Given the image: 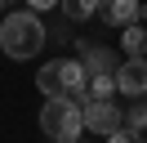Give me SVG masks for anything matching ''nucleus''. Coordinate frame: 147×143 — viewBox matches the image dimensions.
Instances as JSON below:
<instances>
[{
	"label": "nucleus",
	"instance_id": "obj_1",
	"mask_svg": "<svg viewBox=\"0 0 147 143\" xmlns=\"http://www.w3.org/2000/svg\"><path fill=\"white\" fill-rule=\"evenodd\" d=\"M36 89L45 98H71V103H85V98H89V72H85L80 58H49L45 67L36 72Z\"/></svg>",
	"mask_w": 147,
	"mask_h": 143
},
{
	"label": "nucleus",
	"instance_id": "obj_2",
	"mask_svg": "<svg viewBox=\"0 0 147 143\" xmlns=\"http://www.w3.org/2000/svg\"><path fill=\"white\" fill-rule=\"evenodd\" d=\"M45 40H49V31L40 22V14H31V9H13L0 18V49L9 58H36L45 49Z\"/></svg>",
	"mask_w": 147,
	"mask_h": 143
},
{
	"label": "nucleus",
	"instance_id": "obj_3",
	"mask_svg": "<svg viewBox=\"0 0 147 143\" xmlns=\"http://www.w3.org/2000/svg\"><path fill=\"white\" fill-rule=\"evenodd\" d=\"M40 130L54 143H80V134H85L80 103H71V98H45V107H40Z\"/></svg>",
	"mask_w": 147,
	"mask_h": 143
},
{
	"label": "nucleus",
	"instance_id": "obj_4",
	"mask_svg": "<svg viewBox=\"0 0 147 143\" xmlns=\"http://www.w3.org/2000/svg\"><path fill=\"white\" fill-rule=\"evenodd\" d=\"M80 112H85V130L102 134V139H111V134L125 130V107H116V98H111V103H94V98H85Z\"/></svg>",
	"mask_w": 147,
	"mask_h": 143
},
{
	"label": "nucleus",
	"instance_id": "obj_5",
	"mask_svg": "<svg viewBox=\"0 0 147 143\" xmlns=\"http://www.w3.org/2000/svg\"><path fill=\"white\" fill-rule=\"evenodd\" d=\"M116 89L125 98H134V103L147 98V58H125L116 67Z\"/></svg>",
	"mask_w": 147,
	"mask_h": 143
},
{
	"label": "nucleus",
	"instance_id": "obj_6",
	"mask_svg": "<svg viewBox=\"0 0 147 143\" xmlns=\"http://www.w3.org/2000/svg\"><path fill=\"white\" fill-rule=\"evenodd\" d=\"M138 9H143V5H134V0H111V5H102L98 14H102V22H111V27L125 31V27L138 22Z\"/></svg>",
	"mask_w": 147,
	"mask_h": 143
},
{
	"label": "nucleus",
	"instance_id": "obj_7",
	"mask_svg": "<svg viewBox=\"0 0 147 143\" xmlns=\"http://www.w3.org/2000/svg\"><path fill=\"white\" fill-rule=\"evenodd\" d=\"M120 49H125V58H147V27L134 22L120 31Z\"/></svg>",
	"mask_w": 147,
	"mask_h": 143
},
{
	"label": "nucleus",
	"instance_id": "obj_8",
	"mask_svg": "<svg viewBox=\"0 0 147 143\" xmlns=\"http://www.w3.org/2000/svg\"><path fill=\"white\" fill-rule=\"evenodd\" d=\"M89 98L94 103H111L116 98V76H89Z\"/></svg>",
	"mask_w": 147,
	"mask_h": 143
},
{
	"label": "nucleus",
	"instance_id": "obj_9",
	"mask_svg": "<svg viewBox=\"0 0 147 143\" xmlns=\"http://www.w3.org/2000/svg\"><path fill=\"white\" fill-rule=\"evenodd\" d=\"M125 130H134V134L147 139V98H138L134 107H125Z\"/></svg>",
	"mask_w": 147,
	"mask_h": 143
},
{
	"label": "nucleus",
	"instance_id": "obj_10",
	"mask_svg": "<svg viewBox=\"0 0 147 143\" xmlns=\"http://www.w3.org/2000/svg\"><path fill=\"white\" fill-rule=\"evenodd\" d=\"M63 14L80 22V18H94V14H98V5H94V0H67V5H63Z\"/></svg>",
	"mask_w": 147,
	"mask_h": 143
},
{
	"label": "nucleus",
	"instance_id": "obj_11",
	"mask_svg": "<svg viewBox=\"0 0 147 143\" xmlns=\"http://www.w3.org/2000/svg\"><path fill=\"white\" fill-rule=\"evenodd\" d=\"M107 143H143V139H138V134H134V130H120V134H111V139H107Z\"/></svg>",
	"mask_w": 147,
	"mask_h": 143
},
{
	"label": "nucleus",
	"instance_id": "obj_12",
	"mask_svg": "<svg viewBox=\"0 0 147 143\" xmlns=\"http://www.w3.org/2000/svg\"><path fill=\"white\" fill-rule=\"evenodd\" d=\"M0 18H5V5H0Z\"/></svg>",
	"mask_w": 147,
	"mask_h": 143
},
{
	"label": "nucleus",
	"instance_id": "obj_13",
	"mask_svg": "<svg viewBox=\"0 0 147 143\" xmlns=\"http://www.w3.org/2000/svg\"><path fill=\"white\" fill-rule=\"evenodd\" d=\"M143 143H147V139H143Z\"/></svg>",
	"mask_w": 147,
	"mask_h": 143
}]
</instances>
